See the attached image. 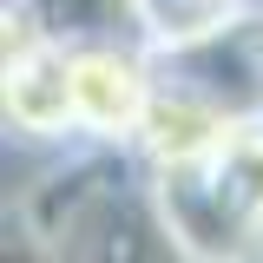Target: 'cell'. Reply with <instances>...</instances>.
Instances as JSON below:
<instances>
[{
    "mask_svg": "<svg viewBox=\"0 0 263 263\" xmlns=\"http://www.w3.org/2000/svg\"><path fill=\"white\" fill-rule=\"evenodd\" d=\"M0 119H7V138H20L27 152H46V158L79 152L72 60L7 0H0Z\"/></svg>",
    "mask_w": 263,
    "mask_h": 263,
    "instance_id": "1",
    "label": "cell"
},
{
    "mask_svg": "<svg viewBox=\"0 0 263 263\" xmlns=\"http://www.w3.org/2000/svg\"><path fill=\"white\" fill-rule=\"evenodd\" d=\"M72 60V119H79V145L92 152H119L132 158L158 72H152V46H125V40H99V46H66Z\"/></svg>",
    "mask_w": 263,
    "mask_h": 263,
    "instance_id": "2",
    "label": "cell"
},
{
    "mask_svg": "<svg viewBox=\"0 0 263 263\" xmlns=\"http://www.w3.org/2000/svg\"><path fill=\"white\" fill-rule=\"evenodd\" d=\"M20 7L33 27L60 46H99V40H125V46H152V20L145 0H7Z\"/></svg>",
    "mask_w": 263,
    "mask_h": 263,
    "instance_id": "3",
    "label": "cell"
}]
</instances>
